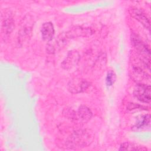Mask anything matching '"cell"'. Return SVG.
Segmentation results:
<instances>
[{
	"label": "cell",
	"mask_w": 151,
	"mask_h": 151,
	"mask_svg": "<svg viewBox=\"0 0 151 151\" xmlns=\"http://www.w3.org/2000/svg\"><path fill=\"white\" fill-rule=\"evenodd\" d=\"M14 27V22L12 20V18L10 16H6L5 17V19L2 23V29H4V32L5 34L10 33Z\"/></svg>",
	"instance_id": "ba28073f"
},
{
	"label": "cell",
	"mask_w": 151,
	"mask_h": 151,
	"mask_svg": "<svg viewBox=\"0 0 151 151\" xmlns=\"http://www.w3.org/2000/svg\"><path fill=\"white\" fill-rule=\"evenodd\" d=\"M131 15L136 20L139 21L145 28L150 31V22L146 14L139 9H132L130 12Z\"/></svg>",
	"instance_id": "3957f363"
},
{
	"label": "cell",
	"mask_w": 151,
	"mask_h": 151,
	"mask_svg": "<svg viewBox=\"0 0 151 151\" xmlns=\"http://www.w3.org/2000/svg\"><path fill=\"white\" fill-rule=\"evenodd\" d=\"M42 38L44 41H51L54 34V28L52 24L50 22H47L42 24L41 29Z\"/></svg>",
	"instance_id": "277c9868"
},
{
	"label": "cell",
	"mask_w": 151,
	"mask_h": 151,
	"mask_svg": "<svg viewBox=\"0 0 151 151\" xmlns=\"http://www.w3.org/2000/svg\"><path fill=\"white\" fill-rule=\"evenodd\" d=\"M150 116L149 114L141 116L137 119V122L134 125L133 129L134 130H140L146 129L150 126Z\"/></svg>",
	"instance_id": "5b68a950"
},
{
	"label": "cell",
	"mask_w": 151,
	"mask_h": 151,
	"mask_svg": "<svg viewBox=\"0 0 151 151\" xmlns=\"http://www.w3.org/2000/svg\"><path fill=\"white\" fill-rule=\"evenodd\" d=\"M133 94L134 97L143 103H149L150 101V86L145 84H138L136 86Z\"/></svg>",
	"instance_id": "6da1fadb"
},
{
	"label": "cell",
	"mask_w": 151,
	"mask_h": 151,
	"mask_svg": "<svg viewBox=\"0 0 151 151\" xmlns=\"http://www.w3.org/2000/svg\"><path fill=\"white\" fill-rule=\"evenodd\" d=\"M120 150H147V148L138 145L137 144L130 142H125L122 143L119 148Z\"/></svg>",
	"instance_id": "52a82bcc"
},
{
	"label": "cell",
	"mask_w": 151,
	"mask_h": 151,
	"mask_svg": "<svg viewBox=\"0 0 151 151\" xmlns=\"http://www.w3.org/2000/svg\"><path fill=\"white\" fill-rule=\"evenodd\" d=\"M90 86V83L82 79L72 80L68 83V90L73 93H78L85 91Z\"/></svg>",
	"instance_id": "7a4b0ae2"
},
{
	"label": "cell",
	"mask_w": 151,
	"mask_h": 151,
	"mask_svg": "<svg viewBox=\"0 0 151 151\" xmlns=\"http://www.w3.org/2000/svg\"><path fill=\"white\" fill-rule=\"evenodd\" d=\"M78 115L81 120L86 122L88 121L91 118L92 113L89 108L86 106L82 105L78 108Z\"/></svg>",
	"instance_id": "8992f818"
},
{
	"label": "cell",
	"mask_w": 151,
	"mask_h": 151,
	"mask_svg": "<svg viewBox=\"0 0 151 151\" xmlns=\"http://www.w3.org/2000/svg\"><path fill=\"white\" fill-rule=\"evenodd\" d=\"M116 74L113 71H110L107 73L106 77V83L107 86H111L115 82Z\"/></svg>",
	"instance_id": "9c48e42d"
}]
</instances>
